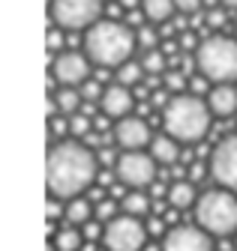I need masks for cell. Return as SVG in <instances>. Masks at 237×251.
Masks as SVG:
<instances>
[{"instance_id":"obj_16","label":"cell","mask_w":237,"mask_h":251,"mask_svg":"<svg viewBox=\"0 0 237 251\" xmlns=\"http://www.w3.org/2000/svg\"><path fill=\"white\" fill-rule=\"evenodd\" d=\"M192 201H195V185L192 182L180 179V182H174L168 188V203L174 209H186V206H192Z\"/></svg>"},{"instance_id":"obj_27","label":"cell","mask_w":237,"mask_h":251,"mask_svg":"<svg viewBox=\"0 0 237 251\" xmlns=\"http://www.w3.org/2000/svg\"><path fill=\"white\" fill-rule=\"evenodd\" d=\"M102 87L96 84V81H87V84H81V99L84 102H96V99H102Z\"/></svg>"},{"instance_id":"obj_28","label":"cell","mask_w":237,"mask_h":251,"mask_svg":"<svg viewBox=\"0 0 237 251\" xmlns=\"http://www.w3.org/2000/svg\"><path fill=\"white\" fill-rule=\"evenodd\" d=\"M114 212H117V206H114L111 201H105V203H99V206H96V218H99V222H108V225H111L114 218H117Z\"/></svg>"},{"instance_id":"obj_26","label":"cell","mask_w":237,"mask_h":251,"mask_svg":"<svg viewBox=\"0 0 237 251\" xmlns=\"http://www.w3.org/2000/svg\"><path fill=\"white\" fill-rule=\"evenodd\" d=\"M183 87H186V81H183L180 72H174V69H171V72L165 75V90H168V93H177V96H183Z\"/></svg>"},{"instance_id":"obj_36","label":"cell","mask_w":237,"mask_h":251,"mask_svg":"<svg viewBox=\"0 0 237 251\" xmlns=\"http://www.w3.org/2000/svg\"><path fill=\"white\" fill-rule=\"evenodd\" d=\"M123 3H126V6H135V3H138V0H123Z\"/></svg>"},{"instance_id":"obj_14","label":"cell","mask_w":237,"mask_h":251,"mask_svg":"<svg viewBox=\"0 0 237 251\" xmlns=\"http://www.w3.org/2000/svg\"><path fill=\"white\" fill-rule=\"evenodd\" d=\"M207 108H210V114L216 117H231L237 114V90L231 84H216L207 90Z\"/></svg>"},{"instance_id":"obj_1","label":"cell","mask_w":237,"mask_h":251,"mask_svg":"<svg viewBox=\"0 0 237 251\" xmlns=\"http://www.w3.org/2000/svg\"><path fill=\"white\" fill-rule=\"evenodd\" d=\"M99 155L84 147L81 141H57L48 150V165H45V179L48 192L54 201H75L84 188H90L96 179Z\"/></svg>"},{"instance_id":"obj_31","label":"cell","mask_w":237,"mask_h":251,"mask_svg":"<svg viewBox=\"0 0 237 251\" xmlns=\"http://www.w3.org/2000/svg\"><path fill=\"white\" fill-rule=\"evenodd\" d=\"M81 233H84V239H96V236H105V230H102L99 225H93V222H90V225H84V230H81Z\"/></svg>"},{"instance_id":"obj_11","label":"cell","mask_w":237,"mask_h":251,"mask_svg":"<svg viewBox=\"0 0 237 251\" xmlns=\"http://www.w3.org/2000/svg\"><path fill=\"white\" fill-rule=\"evenodd\" d=\"M162 251H213V242H210V233H204L201 227L177 225L165 233Z\"/></svg>"},{"instance_id":"obj_8","label":"cell","mask_w":237,"mask_h":251,"mask_svg":"<svg viewBox=\"0 0 237 251\" xmlns=\"http://www.w3.org/2000/svg\"><path fill=\"white\" fill-rule=\"evenodd\" d=\"M114 174L123 185H129L132 192L144 185H153L156 179V162L150 152H123L117 155V165H114Z\"/></svg>"},{"instance_id":"obj_9","label":"cell","mask_w":237,"mask_h":251,"mask_svg":"<svg viewBox=\"0 0 237 251\" xmlns=\"http://www.w3.org/2000/svg\"><path fill=\"white\" fill-rule=\"evenodd\" d=\"M210 176L225 192L237 188V135H228L216 144V150L210 155Z\"/></svg>"},{"instance_id":"obj_13","label":"cell","mask_w":237,"mask_h":251,"mask_svg":"<svg viewBox=\"0 0 237 251\" xmlns=\"http://www.w3.org/2000/svg\"><path fill=\"white\" fill-rule=\"evenodd\" d=\"M99 105H102V114H105V117H117V120H126V117H129V111H132V105H135V99H132L129 87L111 84V87H105V93H102Z\"/></svg>"},{"instance_id":"obj_23","label":"cell","mask_w":237,"mask_h":251,"mask_svg":"<svg viewBox=\"0 0 237 251\" xmlns=\"http://www.w3.org/2000/svg\"><path fill=\"white\" fill-rule=\"evenodd\" d=\"M141 69H144L147 75H162V72H165V54H162V51H144Z\"/></svg>"},{"instance_id":"obj_37","label":"cell","mask_w":237,"mask_h":251,"mask_svg":"<svg viewBox=\"0 0 237 251\" xmlns=\"http://www.w3.org/2000/svg\"><path fill=\"white\" fill-rule=\"evenodd\" d=\"M234 248H237V239H234Z\"/></svg>"},{"instance_id":"obj_2","label":"cell","mask_w":237,"mask_h":251,"mask_svg":"<svg viewBox=\"0 0 237 251\" xmlns=\"http://www.w3.org/2000/svg\"><path fill=\"white\" fill-rule=\"evenodd\" d=\"M210 108L198 96H171V102L162 108V129L180 144H198L210 132Z\"/></svg>"},{"instance_id":"obj_30","label":"cell","mask_w":237,"mask_h":251,"mask_svg":"<svg viewBox=\"0 0 237 251\" xmlns=\"http://www.w3.org/2000/svg\"><path fill=\"white\" fill-rule=\"evenodd\" d=\"M60 42H63V30H60V27L48 30V48H51V51H57V48H60Z\"/></svg>"},{"instance_id":"obj_7","label":"cell","mask_w":237,"mask_h":251,"mask_svg":"<svg viewBox=\"0 0 237 251\" xmlns=\"http://www.w3.org/2000/svg\"><path fill=\"white\" fill-rule=\"evenodd\" d=\"M102 242L108 251H141L147 242V227L132 215H117L111 225H105Z\"/></svg>"},{"instance_id":"obj_20","label":"cell","mask_w":237,"mask_h":251,"mask_svg":"<svg viewBox=\"0 0 237 251\" xmlns=\"http://www.w3.org/2000/svg\"><path fill=\"white\" fill-rule=\"evenodd\" d=\"M147 209H150V198H147L144 192H126L123 195V212L138 218V215H147Z\"/></svg>"},{"instance_id":"obj_3","label":"cell","mask_w":237,"mask_h":251,"mask_svg":"<svg viewBox=\"0 0 237 251\" xmlns=\"http://www.w3.org/2000/svg\"><path fill=\"white\" fill-rule=\"evenodd\" d=\"M135 48V33L120 24V21H99L84 33V51L87 60H93L96 66H117L129 63Z\"/></svg>"},{"instance_id":"obj_33","label":"cell","mask_w":237,"mask_h":251,"mask_svg":"<svg viewBox=\"0 0 237 251\" xmlns=\"http://www.w3.org/2000/svg\"><path fill=\"white\" fill-rule=\"evenodd\" d=\"M45 212H48V218H57V215H63V212H60V201H54V198H51V203L45 206Z\"/></svg>"},{"instance_id":"obj_10","label":"cell","mask_w":237,"mask_h":251,"mask_svg":"<svg viewBox=\"0 0 237 251\" xmlns=\"http://www.w3.org/2000/svg\"><path fill=\"white\" fill-rule=\"evenodd\" d=\"M51 69H54L57 84L72 87V90L90 81V63H87V57L78 54V51H60V54L54 57V66Z\"/></svg>"},{"instance_id":"obj_32","label":"cell","mask_w":237,"mask_h":251,"mask_svg":"<svg viewBox=\"0 0 237 251\" xmlns=\"http://www.w3.org/2000/svg\"><path fill=\"white\" fill-rule=\"evenodd\" d=\"M180 45H183L186 51H189V48H195V51H198V45H201V42H195V33H183V36H180Z\"/></svg>"},{"instance_id":"obj_6","label":"cell","mask_w":237,"mask_h":251,"mask_svg":"<svg viewBox=\"0 0 237 251\" xmlns=\"http://www.w3.org/2000/svg\"><path fill=\"white\" fill-rule=\"evenodd\" d=\"M102 0H51V21L60 30H90L102 18Z\"/></svg>"},{"instance_id":"obj_17","label":"cell","mask_w":237,"mask_h":251,"mask_svg":"<svg viewBox=\"0 0 237 251\" xmlns=\"http://www.w3.org/2000/svg\"><path fill=\"white\" fill-rule=\"evenodd\" d=\"M78 105H81V93H78V90L63 87V90L54 93V111H60V114H66V117H75Z\"/></svg>"},{"instance_id":"obj_15","label":"cell","mask_w":237,"mask_h":251,"mask_svg":"<svg viewBox=\"0 0 237 251\" xmlns=\"http://www.w3.org/2000/svg\"><path fill=\"white\" fill-rule=\"evenodd\" d=\"M150 155L156 165H174L177 159H180V141H174L171 135H153L150 141Z\"/></svg>"},{"instance_id":"obj_34","label":"cell","mask_w":237,"mask_h":251,"mask_svg":"<svg viewBox=\"0 0 237 251\" xmlns=\"http://www.w3.org/2000/svg\"><path fill=\"white\" fill-rule=\"evenodd\" d=\"M210 24L219 27V24H222V12H210Z\"/></svg>"},{"instance_id":"obj_21","label":"cell","mask_w":237,"mask_h":251,"mask_svg":"<svg viewBox=\"0 0 237 251\" xmlns=\"http://www.w3.org/2000/svg\"><path fill=\"white\" fill-rule=\"evenodd\" d=\"M84 242V233H78L75 227H63L60 233L54 236V248L57 251H78Z\"/></svg>"},{"instance_id":"obj_25","label":"cell","mask_w":237,"mask_h":251,"mask_svg":"<svg viewBox=\"0 0 237 251\" xmlns=\"http://www.w3.org/2000/svg\"><path fill=\"white\" fill-rule=\"evenodd\" d=\"M135 42H138L144 51H156V42H159V36H156V30H150V27H141L138 33H135Z\"/></svg>"},{"instance_id":"obj_4","label":"cell","mask_w":237,"mask_h":251,"mask_svg":"<svg viewBox=\"0 0 237 251\" xmlns=\"http://www.w3.org/2000/svg\"><path fill=\"white\" fill-rule=\"evenodd\" d=\"M195 69L213 87L237 81V39H228V36L204 39L195 51Z\"/></svg>"},{"instance_id":"obj_22","label":"cell","mask_w":237,"mask_h":251,"mask_svg":"<svg viewBox=\"0 0 237 251\" xmlns=\"http://www.w3.org/2000/svg\"><path fill=\"white\" fill-rule=\"evenodd\" d=\"M141 75H144V69H141V63H123L120 69H117V81L114 84H120V87H132V84H138L141 81Z\"/></svg>"},{"instance_id":"obj_19","label":"cell","mask_w":237,"mask_h":251,"mask_svg":"<svg viewBox=\"0 0 237 251\" xmlns=\"http://www.w3.org/2000/svg\"><path fill=\"white\" fill-rule=\"evenodd\" d=\"M174 0H141V12L147 21H165L174 12Z\"/></svg>"},{"instance_id":"obj_29","label":"cell","mask_w":237,"mask_h":251,"mask_svg":"<svg viewBox=\"0 0 237 251\" xmlns=\"http://www.w3.org/2000/svg\"><path fill=\"white\" fill-rule=\"evenodd\" d=\"M174 6H177V12L195 15V12H201V0H174Z\"/></svg>"},{"instance_id":"obj_5","label":"cell","mask_w":237,"mask_h":251,"mask_svg":"<svg viewBox=\"0 0 237 251\" xmlns=\"http://www.w3.org/2000/svg\"><path fill=\"white\" fill-rule=\"evenodd\" d=\"M198 227L210 236H231L237 233V198L225 188H210L195 201Z\"/></svg>"},{"instance_id":"obj_35","label":"cell","mask_w":237,"mask_h":251,"mask_svg":"<svg viewBox=\"0 0 237 251\" xmlns=\"http://www.w3.org/2000/svg\"><path fill=\"white\" fill-rule=\"evenodd\" d=\"M225 3V9H237V0H222Z\"/></svg>"},{"instance_id":"obj_24","label":"cell","mask_w":237,"mask_h":251,"mask_svg":"<svg viewBox=\"0 0 237 251\" xmlns=\"http://www.w3.org/2000/svg\"><path fill=\"white\" fill-rule=\"evenodd\" d=\"M66 123H69V135H72V141L90 135V120H87L84 114H75V117H69Z\"/></svg>"},{"instance_id":"obj_12","label":"cell","mask_w":237,"mask_h":251,"mask_svg":"<svg viewBox=\"0 0 237 251\" xmlns=\"http://www.w3.org/2000/svg\"><path fill=\"white\" fill-rule=\"evenodd\" d=\"M150 141H153L150 129H147V123L138 120V117H126L114 126V144L123 147L126 152H141L144 144L150 147Z\"/></svg>"},{"instance_id":"obj_18","label":"cell","mask_w":237,"mask_h":251,"mask_svg":"<svg viewBox=\"0 0 237 251\" xmlns=\"http://www.w3.org/2000/svg\"><path fill=\"white\" fill-rule=\"evenodd\" d=\"M63 218H66V225H69V227H78V225L84 227V225H90V203L81 201V198L69 201V203H66Z\"/></svg>"}]
</instances>
